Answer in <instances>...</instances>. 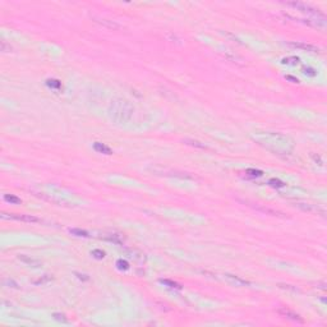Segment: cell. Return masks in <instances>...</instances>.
<instances>
[{"mask_svg":"<svg viewBox=\"0 0 327 327\" xmlns=\"http://www.w3.org/2000/svg\"><path fill=\"white\" fill-rule=\"evenodd\" d=\"M257 141L259 142V144L265 146L267 150L272 151L275 153L283 152L285 155H289L294 148L293 141L288 135L281 134V133H272V132L258 133Z\"/></svg>","mask_w":327,"mask_h":327,"instance_id":"obj_1","label":"cell"},{"mask_svg":"<svg viewBox=\"0 0 327 327\" xmlns=\"http://www.w3.org/2000/svg\"><path fill=\"white\" fill-rule=\"evenodd\" d=\"M110 118L114 119L118 123H124L132 118L133 115V106L125 100H115L110 105L109 109Z\"/></svg>","mask_w":327,"mask_h":327,"instance_id":"obj_2","label":"cell"},{"mask_svg":"<svg viewBox=\"0 0 327 327\" xmlns=\"http://www.w3.org/2000/svg\"><path fill=\"white\" fill-rule=\"evenodd\" d=\"M288 5L294 7V8H296V9H298V11H300V12L309 13V14H314V16H319L321 18H325L323 14H322L321 12H318V9L310 7V5H308V4H305V3H295V2H293V3H288Z\"/></svg>","mask_w":327,"mask_h":327,"instance_id":"obj_3","label":"cell"},{"mask_svg":"<svg viewBox=\"0 0 327 327\" xmlns=\"http://www.w3.org/2000/svg\"><path fill=\"white\" fill-rule=\"evenodd\" d=\"M11 219H14V220H18V221H24V223H40V220L35 216H31V215H14V213H11L9 215Z\"/></svg>","mask_w":327,"mask_h":327,"instance_id":"obj_4","label":"cell"},{"mask_svg":"<svg viewBox=\"0 0 327 327\" xmlns=\"http://www.w3.org/2000/svg\"><path fill=\"white\" fill-rule=\"evenodd\" d=\"M290 45H291V46H294V47H299V49L309 50V51H313V53H317V51H318V47H317V46H313V45H309V44H299V42H291Z\"/></svg>","mask_w":327,"mask_h":327,"instance_id":"obj_5","label":"cell"},{"mask_svg":"<svg viewBox=\"0 0 327 327\" xmlns=\"http://www.w3.org/2000/svg\"><path fill=\"white\" fill-rule=\"evenodd\" d=\"M93 148L97 151V152H101V153H106V155H111V150H110L107 146H105L104 143H100V142H96L93 144Z\"/></svg>","mask_w":327,"mask_h":327,"instance_id":"obj_6","label":"cell"},{"mask_svg":"<svg viewBox=\"0 0 327 327\" xmlns=\"http://www.w3.org/2000/svg\"><path fill=\"white\" fill-rule=\"evenodd\" d=\"M283 64L286 65H299L300 64V59L296 56H288L283 59Z\"/></svg>","mask_w":327,"mask_h":327,"instance_id":"obj_7","label":"cell"},{"mask_svg":"<svg viewBox=\"0 0 327 327\" xmlns=\"http://www.w3.org/2000/svg\"><path fill=\"white\" fill-rule=\"evenodd\" d=\"M279 312H280L281 314H284V316H289L291 319H295V321L298 319V321H300V322H303V321H301V319L299 318V316H298V314H295V313H293V312H290L288 308H286V309H280Z\"/></svg>","mask_w":327,"mask_h":327,"instance_id":"obj_8","label":"cell"},{"mask_svg":"<svg viewBox=\"0 0 327 327\" xmlns=\"http://www.w3.org/2000/svg\"><path fill=\"white\" fill-rule=\"evenodd\" d=\"M4 199L7 201V202H11V203H21L22 201H21V198H18V197H16V195H9V194H5L4 195Z\"/></svg>","mask_w":327,"mask_h":327,"instance_id":"obj_9","label":"cell"},{"mask_svg":"<svg viewBox=\"0 0 327 327\" xmlns=\"http://www.w3.org/2000/svg\"><path fill=\"white\" fill-rule=\"evenodd\" d=\"M19 259L23 261V262L27 263V265H32V266H38V265H40L38 261H35V259H32V258H27L26 256H21V257H19Z\"/></svg>","mask_w":327,"mask_h":327,"instance_id":"obj_10","label":"cell"},{"mask_svg":"<svg viewBox=\"0 0 327 327\" xmlns=\"http://www.w3.org/2000/svg\"><path fill=\"white\" fill-rule=\"evenodd\" d=\"M70 233L74 234V235H77V236H88L87 231H84L82 229H70Z\"/></svg>","mask_w":327,"mask_h":327,"instance_id":"obj_11","label":"cell"},{"mask_svg":"<svg viewBox=\"0 0 327 327\" xmlns=\"http://www.w3.org/2000/svg\"><path fill=\"white\" fill-rule=\"evenodd\" d=\"M47 86L53 87V88H60L62 87V83L56 79H47Z\"/></svg>","mask_w":327,"mask_h":327,"instance_id":"obj_12","label":"cell"},{"mask_svg":"<svg viewBox=\"0 0 327 327\" xmlns=\"http://www.w3.org/2000/svg\"><path fill=\"white\" fill-rule=\"evenodd\" d=\"M268 184L272 185V187H276V188H280V187H284V185H285L283 182H280L279 179H270L268 180Z\"/></svg>","mask_w":327,"mask_h":327,"instance_id":"obj_13","label":"cell"},{"mask_svg":"<svg viewBox=\"0 0 327 327\" xmlns=\"http://www.w3.org/2000/svg\"><path fill=\"white\" fill-rule=\"evenodd\" d=\"M160 281H161L162 284H165V285H169V288H175V289H180V288H182L180 285H178L177 283H174V281H170V280H160Z\"/></svg>","mask_w":327,"mask_h":327,"instance_id":"obj_14","label":"cell"},{"mask_svg":"<svg viewBox=\"0 0 327 327\" xmlns=\"http://www.w3.org/2000/svg\"><path fill=\"white\" fill-rule=\"evenodd\" d=\"M92 256H93L95 258H97V259H102L105 257V253L102 252V250L95 249V250H92Z\"/></svg>","mask_w":327,"mask_h":327,"instance_id":"obj_15","label":"cell"},{"mask_svg":"<svg viewBox=\"0 0 327 327\" xmlns=\"http://www.w3.org/2000/svg\"><path fill=\"white\" fill-rule=\"evenodd\" d=\"M303 70H304V72H303L304 74H308V75H310V77H314V75L317 74L316 70H314L313 68H309V67H308V68H304Z\"/></svg>","mask_w":327,"mask_h":327,"instance_id":"obj_16","label":"cell"},{"mask_svg":"<svg viewBox=\"0 0 327 327\" xmlns=\"http://www.w3.org/2000/svg\"><path fill=\"white\" fill-rule=\"evenodd\" d=\"M117 265H118V267H119L120 270H127V268H128V263L125 262V261L119 259L118 262H117Z\"/></svg>","mask_w":327,"mask_h":327,"instance_id":"obj_17","label":"cell"},{"mask_svg":"<svg viewBox=\"0 0 327 327\" xmlns=\"http://www.w3.org/2000/svg\"><path fill=\"white\" fill-rule=\"evenodd\" d=\"M247 173H252L250 175H257V177H259V175H262V171H261V170H254V169H248V170H247Z\"/></svg>","mask_w":327,"mask_h":327,"instance_id":"obj_18","label":"cell"}]
</instances>
